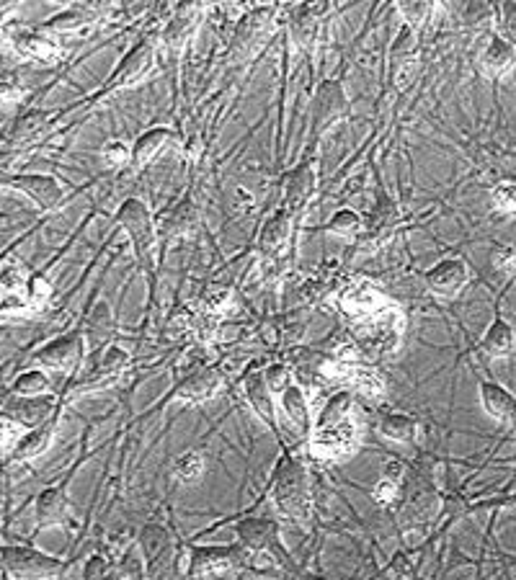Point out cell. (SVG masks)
<instances>
[{
    "mask_svg": "<svg viewBox=\"0 0 516 580\" xmlns=\"http://www.w3.org/2000/svg\"><path fill=\"white\" fill-rule=\"evenodd\" d=\"M11 392L16 397H29V400H37V397H50L52 382L50 377L39 369H26L19 377L13 379Z\"/></svg>",
    "mask_w": 516,
    "mask_h": 580,
    "instance_id": "cell-36",
    "label": "cell"
},
{
    "mask_svg": "<svg viewBox=\"0 0 516 580\" xmlns=\"http://www.w3.org/2000/svg\"><path fill=\"white\" fill-rule=\"evenodd\" d=\"M491 202L501 214H516V184L493 186Z\"/></svg>",
    "mask_w": 516,
    "mask_h": 580,
    "instance_id": "cell-44",
    "label": "cell"
},
{
    "mask_svg": "<svg viewBox=\"0 0 516 580\" xmlns=\"http://www.w3.org/2000/svg\"><path fill=\"white\" fill-rule=\"evenodd\" d=\"M480 405L498 426H514L516 423V397L498 382H480L478 387Z\"/></svg>",
    "mask_w": 516,
    "mask_h": 580,
    "instance_id": "cell-21",
    "label": "cell"
},
{
    "mask_svg": "<svg viewBox=\"0 0 516 580\" xmlns=\"http://www.w3.org/2000/svg\"><path fill=\"white\" fill-rule=\"evenodd\" d=\"M493 263L501 271H516V251L514 248H501V251L493 253Z\"/></svg>",
    "mask_w": 516,
    "mask_h": 580,
    "instance_id": "cell-49",
    "label": "cell"
},
{
    "mask_svg": "<svg viewBox=\"0 0 516 580\" xmlns=\"http://www.w3.org/2000/svg\"><path fill=\"white\" fill-rule=\"evenodd\" d=\"M199 225V212L194 207V202H181L173 209L163 212L158 217V235L160 238H181V235H189V232L197 230Z\"/></svg>",
    "mask_w": 516,
    "mask_h": 580,
    "instance_id": "cell-26",
    "label": "cell"
},
{
    "mask_svg": "<svg viewBox=\"0 0 516 580\" xmlns=\"http://www.w3.org/2000/svg\"><path fill=\"white\" fill-rule=\"evenodd\" d=\"M6 186L21 191L37 204L39 212H55L65 199V189L57 178L44 176V173H16L6 178Z\"/></svg>",
    "mask_w": 516,
    "mask_h": 580,
    "instance_id": "cell-12",
    "label": "cell"
},
{
    "mask_svg": "<svg viewBox=\"0 0 516 580\" xmlns=\"http://www.w3.org/2000/svg\"><path fill=\"white\" fill-rule=\"evenodd\" d=\"M243 392H246V400L251 403L253 413H256L266 426L279 434V423H277V403H274V390L266 382V374L261 372H251L243 382Z\"/></svg>",
    "mask_w": 516,
    "mask_h": 580,
    "instance_id": "cell-18",
    "label": "cell"
},
{
    "mask_svg": "<svg viewBox=\"0 0 516 580\" xmlns=\"http://www.w3.org/2000/svg\"><path fill=\"white\" fill-rule=\"evenodd\" d=\"M96 19V13L88 11V8H68V11L57 13L52 19L44 21L42 31H47L50 37H62V34H73L83 24H91Z\"/></svg>",
    "mask_w": 516,
    "mask_h": 580,
    "instance_id": "cell-34",
    "label": "cell"
},
{
    "mask_svg": "<svg viewBox=\"0 0 516 580\" xmlns=\"http://www.w3.org/2000/svg\"><path fill=\"white\" fill-rule=\"evenodd\" d=\"M171 142H176V132L168 127H153L148 132H142L132 145V168L135 171L148 168L166 147H171Z\"/></svg>",
    "mask_w": 516,
    "mask_h": 580,
    "instance_id": "cell-24",
    "label": "cell"
},
{
    "mask_svg": "<svg viewBox=\"0 0 516 580\" xmlns=\"http://www.w3.org/2000/svg\"><path fill=\"white\" fill-rule=\"evenodd\" d=\"M204 472V457L199 452H189L184 457H179L176 467H173V475L179 477L181 483H197Z\"/></svg>",
    "mask_w": 516,
    "mask_h": 580,
    "instance_id": "cell-39",
    "label": "cell"
},
{
    "mask_svg": "<svg viewBox=\"0 0 516 580\" xmlns=\"http://www.w3.org/2000/svg\"><path fill=\"white\" fill-rule=\"evenodd\" d=\"M349 116V96L341 80H323L310 101V142L326 135L336 122Z\"/></svg>",
    "mask_w": 516,
    "mask_h": 580,
    "instance_id": "cell-6",
    "label": "cell"
},
{
    "mask_svg": "<svg viewBox=\"0 0 516 580\" xmlns=\"http://www.w3.org/2000/svg\"><path fill=\"white\" fill-rule=\"evenodd\" d=\"M246 565V550L240 544H202L189 555V578H209V575L230 573Z\"/></svg>",
    "mask_w": 516,
    "mask_h": 580,
    "instance_id": "cell-9",
    "label": "cell"
},
{
    "mask_svg": "<svg viewBox=\"0 0 516 580\" xmlns=\"http://www.w3.org/2000/svg\"><path fill=\"white\" fill-rule=\"evenodd\" d=\"M271 503L289 521H310L313 513V493H310V477L305 464L295 457H284L274 472L271 485Z\"/></svg>",
    "mask_w": 516,
    "mask_h": 580,
    "instance_id": "cell-1",
    "label": "cell"
},
{
    "mask_svg": "<svg viewBox=\"0 0 516 580\" xmlns=\"http://www.w3.org/2000/svg\"><path fill=\"white\" fill-rule=\"evenodd\" d=\"M359 449V426L354 416L336 421H315L310 434V454L326 462L346 459Z\"/></svg>",
    "mask_w": 516,
    "mask_h": 580,
    "instance_id": "cell-3",
    "label": "cell"
},
{
    "mask_svg": "<svg viewBox=\"0 0 516 580\" xmlns=\"http://www.w3.org/2000/svg\"><path fill=\"white\" fill-rule=\"evenodd\" d=\"M424 281L434 297L455 300V297H460L462 289L467 287V281H470V269L460 258H444V261H439L437 266H431L426 271Z\"/></svg>",
    "mask_w": 516,
    "mask_h": 580,
    "instance_id": "cell-14",
    "label": "cell"
},
{
    "mask_svg": "<svg viewBox=\"0 0 516 580\" xmlns=\"http://www.w3.org/2000/svg\"><path fill=\"white\" fill-rule=\"evenodd\" d=\"M132 367V356L124 351L122 346H109L101 356V361L88 374H83L80 379L70 382L68 390L62 392V403H70L75 397L91 395L96 390H104V387L117 385L119 379L127 374V369Z\"/></svg>",
    "mask_w": 516,
    "mask_h": 580,
    "instance_id": "cell-4",
    "label": "cell"
},
{
    "mask_svg": "<svg viewBox=\"0 0 516 580\" xmlns=\"http://www.w3.org/2000/svg\"><path fill=\"white\" fill-rule=\"evenodd\" d=\"M403 328H406V315L398 307L387 305L375 312L372 318L354 323V336L369 354H385V351H393L398 346Z\"/></svg>",
    "mask_w": 516,
    "mask_h": 580,
    "instance_id": "cell-5",
    "label": "cell"
},
{
    "mask_svg": "<svg viewBox=\"0 0 516 580\" xmlns=\"http://www.w3.org/2000/svg\"><path fill=\"white\" fill-rule=\"evenodd\" d=\"M55 428H57V416L50 418L47 423L37 428H29L24 434V439L19 441V446L11 452L13 462H29V459L39 457L52 446V439H55Z\"/></svg>",
    "mask_w": 516,
    "mask_h": 580,
    "instance_id": "cell-27",
    "label": "cell"
},
{
    "mask_svg": "<svg viewBox=\"0 0 516 580\" xmlns=\"http://www.w3.org/2000/svg\"><path fill=\"white\" fill-rule=\"evenodd\" d=\"M514 276H516V271H514Z\"/></svg>",
    "mask_w": 516,
    "mask_h": 580,
    "instance_id": "cell-51",
    "label": "cell"
},
{
    "mask_svg": "<svg viewBox=\"0 0 516 580\" xmlns=\"http://www.w3.org/2000/svg\"><path fill=\"white\" fill-rule=\"evenodd\" d=\"M238 544L246 550V555H266L277 560V565L292 568V557L282 547L279 539V524L271 519H243L235 524Z\"/></svg>",
    "mask_w": 516,
    "mask_h": 580,
    "instance_id": "cell-7",
    "label": "cell"
},
{
    "mask_svg": "<svg viewBox=\"0 0 516 580\" xmlns=\"http://www.w3.org/2000/svg\"><path fill=\"white\" fill-rule=\"evenodd\" d=\"M516 346V333L514 325L506 323L504 318H496L488 325L486 336L480 338V351L488 356V359H506L511 356Z\"/></svg>",
    "mask_w": 516,
    "mask_h": 580,
    "instance_id": "cell-31",
    "label": "cell"
},
{
    "mask_svg": "<svg viewBox=\"0 0 516 580\" xmlns=\"http://www.w3.org/2000/svg\"><path fill=\"white\" fill-rule=\"evenodd\" d=\"M315 168L310 163H300L295 171L284 176V209L287 212H300L308 207L310 196L315 194Z\"/></svg>",
    "mask_w": 516,
    "mask_h": 580,
    "instance_id": "cell-19",
    "label": "cell"
},
{
    "mask_svg": "<svg viewBox=\"0 0 516 580\" xmlns=\"http://www.w3.org/2000/svg\"><path fill=\"white\" fill-rule=\"evenodd\" d=\"M326 230L331 232V235H338V238L354 240L362 235L364 222H362V217L354 212V209H338L331 220L326 222Z\"/></svg>",
    "mask_w": 516,
    "mask_h": 580,
    "instance_id": "cell-37",
    "label": "cell"
},
{
    "mask_svg": "<svg viewBox=\"0 0 516 580\" xmlns=\"http://www.w3.org/2000/svg\"><path fill=\"white\" fill-rule=\"evenodd\" d=\"M323 374L336 379V382H341V385H346L349 390L362 392V395L367 397H380L382 392H385V382H382L380 374H377L375 369L362 367L357 361L331 359L323 364Z\"/></svg>",
    "mask_w": 516,
    "mask_h": 580,
    "instance_id": "cell-13",
    "label": "cell"
},
{
    "mask_svg": "<svg viewBox=\"0 0 516 580\" xmlns=\"http://www.w3.org/2000/svg\"><path fill=\"white\" fill-rule=\"evenodd\" d=\"M222 385H225V374L215 367H207L189 374V377L173 390V395H176V400H184V403L202 405L207 403V400H212V397H217Z\"/></svg>",
    "mask_w": 516,
    "mask_h": 580,
    "instance_id": "cell-16",
    "label": "cell"
},
{
    "mask_svg": "<svg viewBox=\"0 0 516 580\" xmlns=\"http://www.w3.org/2000/svg\"><path fill=\"white\" fill-rule=\"evenodd\" d=\"M34 516H37V524L42 526H70L75 521V511L70 506V498L65 493V485H52V488H44L37 495V503H34Z\"/></svg>",
    "mask_w": 516,
    "mask_h": 580,
    "instance_id": "cell-15",
    "label": "cell"
},
{
    "mask_svg": "<svg viewBox=\"0 0 516 580\" xmlns=\"http://www.w3.org/2000/svg\"><path fill=\"white\" fill-rule=\"evenodd\" d=\"M403 485L406 483H398V480H390V477L382 475L380 483L372 490V498H375V503H380V506H390V503H395L400 498Z\"/></svg>",
    "mask_w": 516,
    "mask_h": 580,
    "instance_id": "cell-45",
    "label": "cell"
},
{
    "mask_svg": "<svg viewBox=\"0 0 516 580\" xmlns=\"http://www.w3.org/2000/svg\"><path fill=\"white\" fill-rule=\"evenodd\" d=\"M289 31H292V39H295L297 47L310 49L315 42V34H318V19H315V8H295L292 16H289Z\"/></svg>",
    "mask_w": 516,
    "mask_h": 580,
    "instance_id": "cell-35",
    "label": "cell"
},
{
    "mask_svg": "<svg viewBox=\"0 0 516 580\" xmlns=\"http://www.w3.org/2000/svg\"><path fill=\"white\" fill-rule=\"evenodd\" d=\"M380 434L387 441H395V444H413L418 436V423L416 418L406 416V413H387L380 421Z\"/></svg>",
    "mask_w": 516,
    "mask_h": 580,
    "instance_id": "cell-33",
    "label": "cell"
},
{
    "mask_svg": "<svg viewBox=\"0 0 516 580\" xmlns=\"http://www.w3.org/2000/svg\"><path fill=\"white\" fill-rule=\"evenodd\" d=\"M292 227H295L292 212L282 209V212L274 214V217L264 225L261 235H258V251H261V256L264 258L282 256V253L287 251L289 240H292Z\"/></svg>",
    "mask_w": 516,
    "mask_h": 580,
    "instance_id": "cell-23",
    "label": "cell"
},
{
    "mask_svg": "<svg viewBox=\"0 0 516 580\" xmlns=\"http://www.w3.org/2000/svg\"><path fill=\"white\" fill-rule=\"evenodd\" d=\"M153 68H155V47L142 39L140 44H135V47L129 49L127 55L122 57V62L117 65V70L109 75L104 93L124 91V88L137 86V83H142V80L153 73Z\"/></svg>",
    "mask_w": 516,
    "mask_h": 580,
    "instance_id": "cell-11",
    "label": "cell"
},
{
    "mask_svg": "<svg viewBox=\"0 0 516 580\" xmlns=\"http://www.w3.org/2000/svg\"><path fill=\"white\" fill-rule=\"evenodd\" d=\"M279 405H282L284 416L289 418V423L300 431V434L310 436L313 434L315 418H313V408H310V400L305 395L300 385H289L287 390L279 395Z\"/></svg>",
    "mask_w": 516,
    "mask_h": 580,
    "instance_id": "cell-25",
    "label": "cell"
},
{
    "mask_svg": "<svg viewBox=\"0 0 516 580\" xmlns=\"http://www.w3.org/2000/svg\"><path fill=\"white\" fill-rule=\"evenodd\" d=\"M199 19H202L199 8H181V11L171 19V24L166 26V31H163V42H166L173 52H181V49L194 39V34H197Z\"/></svg>",
    "mask_w": 516,
    "mask_h": 580,
    "instance_id": "cell-30",
    "label": "cell"
},
{
    "mask_svg": "<svg viewBox=\"0 0 516 580\" xmlns=\"http://www.w3.org/2000/svg\"><path fill=\"white\" fill-rule=\"evenodd\" d=\"M437 511V495L431 493L429 488H416L411 495H408V503L403 508L406 513V519L411 521H424L431 519Z\"/></svg>",
    "mask_w": 516,
    "mask_h": 580,
    "instance_id": "cell-38",
    "label": "cell"
},
{
    "mask_svg": "<svg viewBox=\"0 0 516 580\" xmlns=\"http://www.w3.org/2000/svg\"><path fill=\"white\" fill-rule=\"evenodd\" d=\"M3 570L16 580H55L65 570L60 557L44 555L34 547L6 544L3 547Z\"/></svg>",
    "mask_w": 516,
    "mask_h": 580,
    "instance_id": "cell-8",
    "label": "cell"
},
{
    "mask_svg": "<svg viewBox=\"0 0 516 580\" xmlns=\"http://www.w3.org/2000/svg\"><path fill=\"white\" fill-rule=\"evenodd\" d=\"M382 307H387V300L375 287H369V284H357V287L346 289L341 294V310H344V315L351 323L372 318Z\"/></svg>",
    "mask_w": 516,
    "mask_h": 580,
    "instance_id": "cell-20",
    "label": "cell"
},
{
    "mask_svg": "<svg viewBox=\"0 0 516 580\" xmlns=\"http://www.w3.org/2000/svg\"><path fill=\"white\" fill-rule=\"evenodd\" d=\"M516 68V44H511L509 39L501 37L498 31H493L488 37L486 47L480 52V70L488 75V78H504V75L514 73Z\"/></svg>",
    "mask_w": 516,
    "mask_h": 580,
    "instance_id": "cell-17",
    "label": "cell"
},
{
    "mask_svg": "<svg viewBox=\"0 0 516 580\" xmlns=\"http://www.w3.org/2000/svg\"><path fill=\"white\" fill-rule=\"evenodd\" d=\"M83 580H119L117 578V568H111L109 562L104 557H91L86 562V570H83Z\"/></svg>",
    "mask_w": 516,
    "mask_h": 580,
    "instance_id": "cell-47",
    "label": "cell"
},
{
    "mask_svg": "<svg viewBox=\"0 0 516 580\" xmlns=\"http://www.w3.org/2000/svg\"><path fill=\"white\" fill-rule=\"evenodd\" d=\"M83 359H86V338H83V333H68V336L55 338V341H50L34 354V361H37L39 367L57 374H75L80 364H83Z\"/></svg>",
    "mask_w": 516,
    "mask_h": 580,
    "instance_id": "cell-10",
    "label": "cell"
},
{
    "mask_svg": "<svg viewBox=\"0 0 516 580\" xmlns=\"http://www.w3.org/2000/svg\"><path fill=\"white\" fill-rule=\"evenodd\" d=\"M271 19H274V8H253L248 16H243L238 24V29H235V37H233L235 52L251 49L253 44L261 39V34L269 29Z\"/></svg>",
    "mask_w": 516,
    "mask_h": 580,
    "instance_id": "cell-29",
    "label": "cell"
},
{
    "mask_svg": "<svg viewBox=\"0 0 516 580\" xmlns=\"http://www.w3.org/2000/svg\"><path fill=\"white\" fill-rule=\"evenodd\" d=\"M57 413H60V410H57L52 395L37 397V400L11 395V410H6L3 416L19 421L24 428H37V426H42V423L50 421V418H55Z\"/></svg>",
    "mask_w": 516,
    "mask_h": 580,
    "instance_id": "cell-22",
    "label": "cell"
},
{
    "mask_svg": "<svg viewBox=\"0 0 516 580\" xmlns=\"http://www.w3.org/2000/svg\"><path fill=\"white\" fill-rule=\"evenodd\" d=\"M52 287L50 281L44 279V276H31L29 287H26V302H29V310H39L44 307V302L50 300Z\"/></svg>",
    "mask_w": 516,
    "mask_h": 580,
    "instance_id": "cell-42",
    "label": "cell"
},
{
    "mask_svg": "<svg viewBox=\"0 0 516 580\" xmlns=\"http://www.w3.org/2000/svg\"><path fill=\"white\" fill-rule=\"evenodd\" d=\"M230 305H233V292H230L228 287H212L204 294V310H207L209 315H220V312L228 310Z\"/></svg>",
    "mask_w": 516,
    "mask_h": 580,
    "instance_id": "cell-43",
    "label": "cell"
},
{
    "mask_svg": "<svg viewBox=\"0 0 516 580\" xmlns=\"http://www.w3.org/2000/svg\"><path fill=\"white\" fill-rule=\"evenodd\" d=\"M16 49L21 55L29 57V60L37 62H57L60 60V44L55 42V37H50L47 31H26L13 39Z\"/></svg>",
    "mask_w": 516,
    "mask_h": 580,
    "instance_id": "cell-28",
    "label": "cell"
},
{
    "mask_svg": "<svg viewBox=\"0 0 516 580\" xmlns=\"http://www.w3.org/2000/svg\"><path fill=\"white\" fill-rule=\"evenodd\" d=\"M140 544H142L145 562H148L150 570L158 568V565H163V562H168V557H171V552H173L171 534H168L166 529L158 524H150L142 529Z\"/></svg>",
    "mask_w": 516,
    "mask_h": 580,
    "instance_id": "cell-32",
    "label": "cell"
},
{
    "mask_svg": "<svg viewBox=\"0 0 516 580\" xmlns=\"http://www.w3.org/2000/svg\"><path fill=\"white\" fill-rule=\"evenodd\" d=\"M104 160L106 165H114V168H119V165H132V145H127L122 140L106 142Z\"/></svg>",
    "mask_w": 516,
    "mask_h": 580,
    "instance_id": "cell-46",
    "label": "cell"
},
{
    "mask_svg": "<svg viewBox=\"0 0 516 580\" xmlns=\"http://www.w3.org/2000/svg\"><path fill=\"white\" fill-rule=\"evenodd\" d=\"M493 508V506H506V508H514L516 506V493L506 495V498H498V501H483L478 503V508Z\"/></svg>",
    "mask_w": 516,
    "mask_h": 580,
    "instance_id": "cell-50",
    "label": "cell"
},
{
    "mask_svg": "<svg viewBox=\"0 0 516 580\" xmlns=\"http://www.w3.org/2000/svg\"><path fill=\"white\" fill-rule=\"evenodd\" d=\"M496 26L501 37H506L511 44H516V3L496 6Z\"/></svg>",
    "mask_w": 516,
    "mask_h": 580,
    "instance_id": "cell-40",
    "label": "cell"
},
{
    "mask_svg": "<svg viewBox=\"0 0 516 580\" xmlns=\"http://www.w3.org/2000/svg\"><path fill=\"white\" fill-rule=\"evenodd\" d=\"M395 8H398V13L406 19V24L411 26V29H418L421 24H426L431 11H434L431 3H398Z\"/></svg>",
    "mask_w": 516,
    "mask_h": 580,
    "instance_id": "cell-41",
    "label": "cell"
},
{
    "mask_svg": "<svg viewBox=\"0 0 516 580\" xmlns=\"http://www.w3.org/2000/svg\"><path fill=\"white\" fill-rule=\"evenodd\" d=\"M287 377H289L287 367H282V364H274V367H271L269 372H266V382H269L271 390L279 392V395H282V392L289 387Z\"/></svg>",
    "mask_w": 516,
    "mask_h": 580,
    "instance_id": "cell-48",
    "label": "cell"
},
{
    "mask_svg": "<svg viewBox=\"0 0 516 580\" xmlns=\"http://www.w3.org/2000/svg\"><path fill=\"white\" fill-rule=\"evenodd\" d=\"M117 225L122 227L124 235L132 243V253H135L137 266L142 274L153 279L155 274V256H158V220L153 217L140 199H127L122 207L117 209Z\"/></svg>",
    "mask_w": 516,
    "mask_h": 580,
    "instance_id": "cell-2",
    "label": "cell"
}]
</instances>
